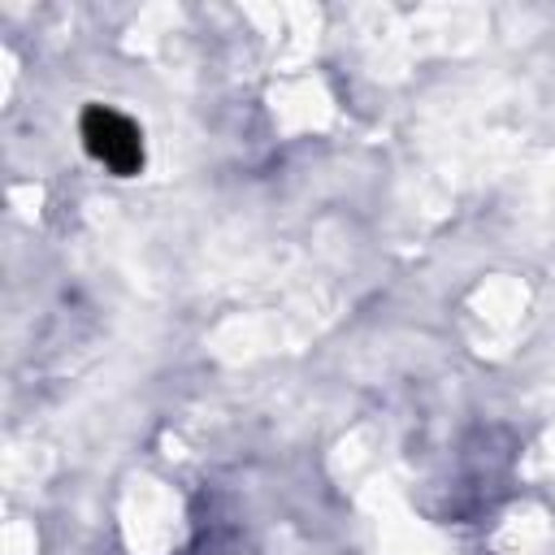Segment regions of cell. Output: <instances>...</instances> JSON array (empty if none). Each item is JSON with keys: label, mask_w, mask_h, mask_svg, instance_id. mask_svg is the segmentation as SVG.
Returning <instances> with one entry per match:
<instances>
[{"label": "cell", "mask_w": 555, "mask_h": 555, "mask_svg": "<svg viewBox=\"0 0 555 555\" xmlns=\"http://www.w3.org/2000/svg\"><path fill=\"white\" fill-rule=\"evenodd\" d=\"M82 139H87V152L100 165H108L113 173H134L143 165V139H139V130L121 113H113V108H87Z\"/></svg>", "instance_id": "1"}]
</instances>
